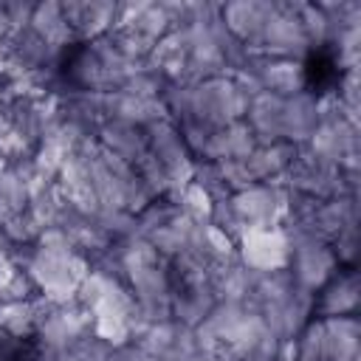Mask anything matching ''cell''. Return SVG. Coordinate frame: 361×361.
Segmentation results:
<instances>
[{
    "label": "cell",
    "instance_id": "13",
    "mask_svg": "<svg viewBox=\"0 0 361 361\" xmlns=\"http://www.w3.org/2000/svg\"><path fill=\"white\" fill-rule=\"evenodd\" d=\"M322 350H324V361H358L361 353L358 316L322 319Z\"/></svg>",
    "mask_w": 361,
    "mask_h": 361
},
{
    "label": "cell",
    "instance_id": "4",
    "mask_svg": "<svg viewBox=\"0 0 361 361\" xmlns=\"http://www.w3.org/2000/svg\"><path fill=\"white\" fill-rule=\"evenodd\" d=\"M257 56H268V59H305L310 54V42L299 25L296 8L293 3H279L274 6L254 51Z\"/></svg>",
    "mask_w": 361,
    "mask_h": 361
},
{
    "label": "cell",
    "instance_id": "2",
    "mask_svg": "<svg viewBox=\"0 0 361 361\" xmlns=\"http://www.w3.org/2000/svg\"><path fill=\"white\" fill-rule=\"evenodd\" d=\"M338 259L333 254V245L316 234H293L290 237V259H288V274L296 288L316 293L322 285L333 279L338 271Z\"/></svg>",
    "mask_w": 361,
    "mask_h": 361
},
{
    "label": "cell",
    "instance_id": "25",
    "mask_svg": "<svg viewBox=\"0 0 361 361\" xmlns=\"http://www.w3.org/2000/svg\"><path fill=\"white\" fill-rule=\"evenodd\" d=\"M0 200H3L11 212H25V209H28L31 189H28V180H25L14 166H8L6 172H0Z\"/></svg>",
    "mask_w": 361,
    "mask_h": 361
},
{
    "label": "cell",
    "instance_id": "26",
    "mask_svg": "<svg viewBox=\"0 0 361 361\" xmlns=\"http://www.w3.org/2000/svg\"><path fill=\"white\" fill-rule=\"evenodd\" d=\"M330 245H333V254H336V259H338L341 268H355V262L361 257V234H358V226H350V228L338 231L330 240Z\"/></svg>",
    "mask_w": 361,
    "mask_h": 361
},
{
    "label": "cell",
    "instance_id": "12",
    "mask_svg": "<svg viewBox=\"0 0 361 361\" xmlns=\"http://www.w3.org/2000/svg\"><path fill=\"white\" fill-rule=\"evenodd\" d=\"M319 124V96L313 90H299L282 99V141L305 147Z\"/></svg>",
    "mask_w": 361,
    "mask_h": 361
},
{
    "label": "cell",
    "instance_id": "11",
    "mask_svg": "<svg viewBox=\"0 0 361 361\" xmlns=\"http://www.w3.org/2000/svg\"><path fill=\"white\" fill-rule=\"evenodd\" d=\"M102 118L124 121V124H135L147 130L149 124L166 118V110L161 99H138L124 90H110V93H102Z\"/></svg>",
    "mask_w": 361,
    "mask_h": 361
},
{
    "label": "cell",
    "instance_id": "15",
    "mask_svg": "<svg viewBox=\"0 0 361 361\" xmlns=\"http://www.w3.org/2000/svg\"><path fill=\"white\" fill-rule=\"evenodd\" d=\"M257 147V138L251 135L248 124L245 121H234V124H226V127H217L200 158L197 161H212V164H220V161H240V158H248Z\"/></svg>",
    "mask_w": 361,
    "mask_h": 361
},
{
    "label": "cell",
    "instance_id": "7",
    "mask_svg": "<svg viewBox=\"0 0 361 361\" xmlns=\"http://www.w3.org/2000/svg\"><path fill=\"white\" fill-rule=\"evenodd\" d=\"M361 307V274L358 268H338L327 285L313 293V319L355 316Z\"/></svg>",
    "mask_w": 361,
    "mask_h": 361
},
{
    "label": "cell",
    "instance_id": "20",
    "mask_svg": "<svg viewBox=\"0 0 361 361\" xmlns=\"http://www.w3.org/2000/svg\"><path fill=\"white\" fill-rule=\"evenodd\" d=\"M39 316H42V299L39 296L0 302V336H8L14 341L34 338Z\"/></svg>",
    "mask_w": 361,
    "mask_h": 361
},
{
    "label": "cell",
    "instance_id": "18",
    "mask_svg": "<svg viewBox=\"0 0 361 361\" xmlns=\"http://www.w3.org/2000/svg\"><path fill=\"white\" fill-rule=\"evenodd\" d=\"M299 147L288 144V141H274V144H257L254 152L245 158L248 172L257 183H274L285 178V172L290 169L293 158H296Z\"/></svg>",
    "mask_w": 361,
    "mask_h": 361
},
{
    "label": "cell",
    "instance_id": "23",
    "mask_svg": "<svg viewBox=\"0 0 361 361\" xmlns=\"http://www.w3.org/2000/svg\"><path fill=\"white\" fill-rule=\"evenodd\" d=\"M169 200L178 206L180 214H186L195 223H206L212 217V209H214V197L200 183H195V180H189L186 186H180Z\"/></svg>",
    "mask_w": 361,
    "mask_h": 361
},
{
    "label": "cell",
    "instance_id": "14",
    "mask_svg": "<svg viewBox=\"0 0 361 361\" xmlns=\"http://www.w3.org/2000/svg\"><path fill=\"white\" fill-rule=\"evenodd\" d=\"M243 121L248 124L257 144H274L282 141V96H274L268 90H259L248 99Z\"/></svg>",
    "mask_w": 361,
    "mask_h": 361
},
{
    "label": "cell",
    "instance_id": "21",
    "mask_svg": "<svg viewBox=\"0 0 361 361\" xmlns=\"http://www.w3.org/2000/svg\"><path fill=\"white\" fill-rule=\"evenodd\" d=\"M192 226H195V220H189L186 214H175L172 220H166L164 226H158L155 231H149L144 240L158 251V257L161 259H166V262H172L175 257H180L183 251H186V245H189V234H192Z\"/></svg>",
    "mask_w": 361,
    "mask_h": 361
},
{
    "label": "cell",
    "instance_id": "29",
    "mask_svg": "<svg viewBox=\"0 0 361 361\" xmlns=\"http://www.w3.org/2000/svg\"><path fill=\"white\" fill-rule=\"evenodd\" d=\"M6 169H8V161H6L3 155H0V172H6Z\"/></svg>",
    "mask_w": 361,
    "mask_h": 361
},
{
    "label": "cell",
    "instance_id": "27",
    "mask_svg": "<svg viewBox=\"0 0 361 361\" xmlns=\"http://www.w3.org/2000/svg\"><path fill=\"white\" fill-rule=\"evenodd\" d=\"M118 353H121V361H161L158 355H152L149 350H144V347H141V344H135V341H130V344L118 347Z\"/></svg>",
    "mask_w": 361,
    "mask_h": 361
},
{
    "label": "cell",
    "instance_id": "1",
    "mask_svg": "<svg viewBox=\"0 0 361 361\" xmlns=\"http://www.w3.org/2000/svg\"><path fill=\"white\" fill-rule=\"evenodd\" d=\"M34 282L37 296L51 305H68L76 299V288L90 271V259L82 257L76 248H56V245H31L14 254Z\"/></svg>",
    "mask_w": 361,
    "mask_h": 361
},
{
    "label": "cell",
    "instance_id": "6",
    "mask_svg": "<svg viewBox=\"0 0 361 361\" xmlns=\"http://www.w3.org/2000/svg\"><path fill=\"white\" fill-rule=\"evenodd\" d=\"M144 133H147V155L169 172L172 183H175V192L180 186H186L195 175V158H192L178 124L166 116V118L149 124Z\"/></svg>",
    "mask_w": 361,
    "mask_h": 361
},
{
    "label": "cell",
    "instance_id": "28",
    "mask_svg": "<svg viewBox=\"0 0 361 361\" xmlns=\"http://www.w3.org/2000/svg\"><path fill=\"white\" fill-rule=\"evenodd\" d=\"M14 254H17V248L11 245V240L6 237V231H3V226H0V265L8 262V259H14Z\"/></svg>",
    "mask_w": 361,
    "mask_h": 361
},
{
    "label": "cell",
    "instance_id": "8",
    "mask_svg": "<svg viewBox=\"0 0 361 361\" xmlns=\"http://www.w3.org/2000/svg\"><path fill=\"white\" fill-rule=\"evenodd\" d=\"M276 0H231L220 3V23L231 37H237L248 51H254Z\"/></svg>",
    "mask_w": 361,
    "mask_h": 361
},
{
    "label": "cell",
    "instance_id": "5",
    "mask_svg": "<svg viewBox=\"0 0 361 361\" xmlns=\"http://www.w3.org/2000/svg\"><path fill=\"white\" fill-rule=\"evenodd\" d=\"M290 259V237L282 226L243 228L237 237V262L251 274L285 271Z\"/></svg>",
    "mask_w": 361,
    "mask_h": 361
},
{
    "label": "cell",
    "instance_id": "30",
    "mask_svg": "<svg viewBox=\"0 0 361 361\" xmlns=\"http://www.w3.org/2000/svg\"><path fill=\"white\" fill-rule=\"evenodd\" d=\"M3 90H6V87H3V85H0V104H3Z\"/></svg>",
    "mask_w": 361,
    "mask_h": 361
},
{
    "label": "cell",
    "instance_id": "19",
    "mask_svg": "<svg viewBox=\"0 0 361 361\" xmlns=\"http://www.w3.org/2000/svg\"><path fill=\"white\" fill-rule=\"evenodd\" d=\"M37 37H42L51 48L68 54V48L76 42L68 20H65V11H62V3L56 0H45V3H34V14H31V25H28Z\"/></svg>",
    "mask_w": 361,
    "mask_h": 361
},
{
    "label": "cell",
    "instance_id": "16",
    "mask_svg": "<svg viewBox=\"0 0 361 361\" xmlns=\"http://www.w3.org/2000/svg\"><path fill=\"white\" fill-rule=\"evenodd\" d=\"M96 141L110 155H118L127 164H138L147 155V133L144 127L124 124V121H102L96 127Z\"/></svg>",
    "mask_w": 361,
    "mask_h": 361
},
{
    "label": "cell",
    "instance_id": "17",
    "mask_svg": "<svg viewBox=\"0 0 361 361\" xmlns=\"http://www.w3.org/2000/svg\"><path fill=\"white\" fill-rule=\"evenodd\" d=\"M214 305H217V299H214L212 282H203V285H175L172 288V299H169V319L195 330L212 313Z\"/></svg>",
    "mask_w": 361,
    "mask_h": 361
},
{
    "label": "cell",
    "instance_id": "3",
    "mask_svg": "<svg viewBox=\"0 0 361 361\" xmlns=\"http://www.w3.org/2000/svg\"><path fill=\"white\" fill-rule=\"evenodd\" d=\"M288 197H290L288 186L274 180V183H251L228 195V203L243 228H268L285 223Z\"/></svg>",
    "mask_w": 361,
    "mask_h": 361
},
{
    "label": "cell",
    "instance_id": "22",
    "mask_svg": "<svg viewBox=\"0 0 361 361\" xmlns=\"http://www.w3.org/2000/svg\"><path fill=\"white\" fill-rule=\"evenodd\" d=\"M254 285V274L245 271L237 259L212 268V290L217 302H248Z\"/></svg>",
    "mask_w": 361,
    "mask_h": 361
},
{
    "label": "cell",
    "instance_id": "24",
    "mask_svg": "<svg viewBox=\"0 0 361 361\" xmlns=\"http://www.w3.org/2000/svg\"><path fill=\"white\" fill-rule=\"evenodd\" d=\"M296 8V17H299V25L310 42V51L313 48H322V45H330V20L327 14L322 11L319 3H293Z\"/></svg>",
    "mask_w": 361,
    "mask_h": 361
},
{
    "label": "cell",
    "instance_id": "10",
    "mask_svg": "<svg viewBox=\"0 0 361 361\" xmlns=\"http://www.w3.org/2000/svg\"><path fill=\"white\" fill-rule=\"evenodd\" d=\"M65 20L76 37V42H90L113 31L116 25V3L99 0H65L62 3Z\"/></svg>",
    "mask_w": 361,
    "mask_h": 361
},
{
    "label": "cell",
    "instance_id": "9",
    "mask_svg": "<svg viewBox=\"0 0 361 361\" xmlns=\"http://www.w3.org/2000/svg\"><path fill=\"white\" fill-rule=\"evenodd\" d=\"M248 68L257 76L259 90H268L274 96H293L299 90H307V71L299 59H268V56H251Z\"/></svg>",
    "mask_w": 361,
    "mask_h": 361
}]
</instances>
